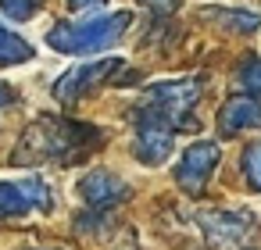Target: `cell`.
Listing matches in <instances>:
<instances>
[{"label":"cell","instance_id":"5","mask_svg":"<svg viewBox=\"0 0 261 250\" xmlns=\"http://www.w3.org/2000/svg\"><path fill=\"white\" fill-rule=\"evenodd\" d=\"M218 157H222V150H218L215 140H197V143H190V147L182 150L179 164H175V182H179L186 193H200V189L207 186V179L215 175Z\"/></svg>","mask_w":261,"mask_h":250},{"label":"cell","instance_id":"12","mask_svg":"<svg viewBox=\"0 0 261 250\" xmlns=\"http://www.w3.org/2000/svg\"><path fill=\"white\" fill-rule=\"evenodd\" d=\"M25 61H33V47H29L18 33H11V29L0 25V68L25 65Z\"/></svg>","mask_w":261,"mask_h":250},{"label":"cell","instance_id":"14","mask_svg":"<svg viewBox=\"0 0 261 250\" xmlns=\"http://www.w3.org/2000/svg\"><path fill=\"white\" fill-rule=\"evenodd\" d=\"M43 0H0V11H4L11 22H29L40 11Z\"/></svg>","mask_w":261,"mask_h":250},{"label":"cell","instance_id":"15","mask_svg":"<svg viewBox=\"0 0 261 250\" xmlns=\"http://www.w3.org/2000/svg\"><path fill=\"white\" fill-rule=\"evenodd\" d=\"M240 86L250 90V93H261V61L250 58L243 68H240Z\"/></svg>","mask_w":261,"mask_h":250},{"label":"cell","instance_id":"3","mask_svg":"<svg viewBox=\"0 0 261 250\" xmlns=\"http://www.w3.org/2000/svg\"><path fill=\"white\" fill-rule=\"evenodd\" d=\"M197 100H200V79H168V82H154L147 90L140 115L158 118L175 129V125H182V118L193 111Z\"/></svg>","mask_w":261,"mask_h":250},{"label":"cell","instance_id":"17","mask_svg":"<svg viewBox=\"0 0 261 250\" xmlns=\"http://www.w3.org/2000/svg\"><path fill=\"white\" fill-rule=\"evenodd\" d=\"M140 4H147V8H154V11H172L175 0H140Z\"/></svg>","mask_w":261,"mask_h":250},{"label":"cell","instance_id":"19","mask_svg":"<svg viewBox=\"0 0 261 250\" xmlns=\"http://www.w3.org/2000/svg\"><path fill=\"white\" fill-rule=\"evenodd\" d=\"M36 250H54V246H36Z\"/></svg>","mask_w":261,"mask_h":250},{"label":"cell","instance_id":"11","mask_svg":"<svg viewBox=\"0 0 261 250\" xmlns=\"http://www.w3.org/2000/svg\"><path fill=\"white\" fill-rule=\"evenodd\" d=\"M200 18L218 25L222 33H240V36H250V33L261 29V15L257 11H243V8H204Z\"/></svg>","mask_w":261,"mask_h":250},{"label":"cell","instance_id":"9","mask_svg":"<svg viewBox=\"0 0 261 250\" xmlns=\"http://www.w3.org/2000/svg\"><path fill=\"white\" fill-rule=\"evenodd\" d=\"M261 125V104L254 97H229L218 111V129L225 136H240L247 129H257Z\"/></svg>","mask_w":261,"mask_h":250},{"label":"cell","instance_id":"2","mask_svg":"<svg viewBox=\"0 0 261 250\" xmlns=\"http://www.w3.org/2000/svg\"><path fill=\"white\" fill-rule=\"evenodd\" d=\"M129 25H133V15H129V11L93 15V18H83V22H58V25L47 33V43H50L58 54H72V58L100 54V50L115 47V43L125 36Z\"/></svg>","mask_w":261,"mask_h":250},{"label":"cell","instance_id":"4","mask_svg":"<svg viewBox=\"0 0 261 250\" xmlns=\"http://www.w3.org/2000/svg\"><path fill=\"white\" fill-rule=\"evenodd\" d=\"M50 204H54V189L40 175L0 179V218H15V214H29V211H50Z\"/></svg>","mask_w":261,"mask_h":250},{"label":"cell","instance_id":"8","mask_svg":"<svg viewBox=\"0 0 261 250\" xmlns=\"http://www.w3.org/2000/svg\"><path fill=\"white\" fill-rule=\"evenodd\" d=\"M75 193H79V200H83L86 207H93V211H108V207L122 204L133 189H129V182L118 179L115 172L97 168V172H90V175H83V179L75 182Z\"/></svg>","mask_w":261,"mask_h":250},{"label":"cell","instance_id":"18","mask_svg":"<svg viewBox=\"0 0 261 250\" xmlns=\"http://www.w3.org/2000/svg\"><path fill=\"white\" fill-rule=\"evenodd\" d=\"M4 104H11V90H8L4 82H0V107H4Z\"/></svg>","mask_w":261,"mask_h":250},{"label":"cell","instance_id":"1","mask_svg":"<svg viewBox=\"0 0 261 250\" xmlns=\"http://www.w3.org/2000/svg\"><path fill=\"white\" fill-rule=\"evenodd\" d=\"M97 140H100V132H97V129H90V125H83V122L43 115V118H36V122L22 132L18 150L11 154V161H15V164L75 161V157H79V154H86Z\"/></svg>","mask_w":261,"mask_h":250},{"label":"cell","instance_id":"10","mask_svg":"<svg viewBox=\"0 0 261 250\" xmlns=\"http://www.w3.org/2000/svg\"><path fill=\"white\" fill-rule=\"evenodd\" d=\"M200 229L207 232V239L225 246V243H240L250 232V218L240 211H211V214H200Z\"/></svg>","mask_w":261,"mask_h":250},{"label":"cell","instance_id":"7","mask_svg":"<svg viewBox=\"0 0 261 250\" xmlns=\"http://www.w3.org/2000/svg\"><path fill=\"white\" fill-rule=\"evenodd\" d=\"M172 136H175V129H172V125H165V122H158V118H143V115H140L136 136H133V154H136V161H140V164H147V168L165 164V161H168V154H172Z\"/></svg>","mask_w":261,"mask_h":250},{"label":"cell","instance_id":"16","mask_svg":"<svg viewBox=\"0 0 261 250\" xmlns=\"http://www.w3.org/2000/svg\"><path fill=\"white\" fill-rule=\"evenodd\" d=\"M108 4V0H68V8H75V11H100Z\"/></svg>","mask_w":261,"mask_h":250},{"label":"cell","instance_id":"13","mask_svg":"<svg viewBox=\"0 0 261 250\" xmlns=\"http://www.w3.org/2000/svg\"><path fill=\"white\" fill-rule=\"evenodd\" d=\"M243 175H247V182H250V189H257L261 193V143H250L247 150H243Z\"/></svg>","mask_w":261,"mask_h":250},{"label":"cell","instance_id":"6","mask_svg":"<svg viewBox=\"0 0 261 250\" xmlns=\"http://www.w3.org/2000/svg\"><path fill=\"white\" fill-rule=\"evenodd\" d=\"M118 68V58H104V61H83V65H75V68H68L58 82H54V100H61V104H72V100H79L86 90H97L111 72Z\"/></svg>","mask_w":261,"mask_h":250}]
</instances>
